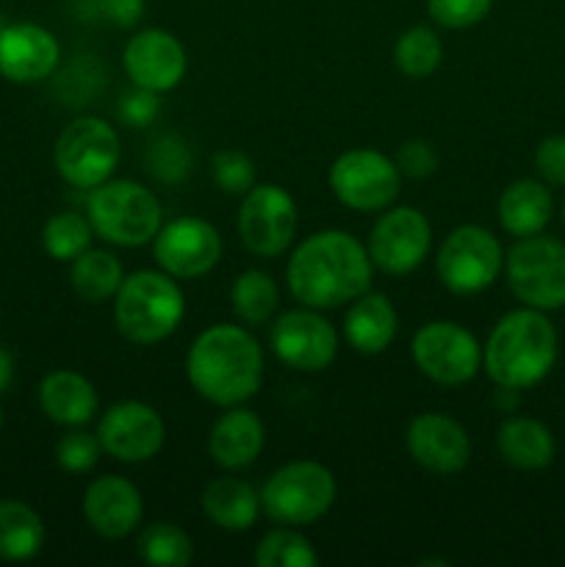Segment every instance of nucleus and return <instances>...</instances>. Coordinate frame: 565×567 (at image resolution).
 <instances>
[{"mask_svg":"<svg viewBox=\"0 0 565 567\" xmlns=\"http://www.w3.org/2000/svg\"><path fill=\"white\" fill-rule=\"evenodd\" d=\"M286 280L291 297L305 308H341L369 291V249L343 230L314 233L288 258Z\"/></svg>","mask_w":565,"mask_h":567,"instance_id":"f257e3e1","label":"nucleus"},{"mask_svg":"<svg viewBox=\"0 0 565 567\" xmlns=\"http://www.w3.org/2000/svg\"><path fill=\"white\" fill-rule=\"evenodd\" d=\"M186 377L210 404L236 408L253 399L264 382V352L253 332L236 324H214L194 338L186 354Z\"/></svg>","mask_w":565,"mask_h":567,"instance_id":"f03ea898","label":"nucleus"},{"mask_svg":"<svg viewBox=\"0 0 565 567\" xmlns=\"http://www.w3.org/2000/svg\"><path fill=\"white\" fill-rule=\"evenodd\" d=\"M557 360V332L543 310H510L491 330L482 352L487 377L499 388L526 391L552 371Z\"/></svg>","mask_w":565,"mask_h":567,"instance_id":"7ed1b4c3","label":"nucleus"},{"mask_svg":"<svg viewBox=\"0 0 565 567\" xmlns=\"http://www.w3.org/2000/svg\"><path fill=\"white\" fill-rule=\"evenodd\" d=\"M186 316V299L166 271H133L114 297V321L122 338L138 347L166 341Z\"/></svg>","mask_w":565,"mask_h":567,"instance_id":"20e7f679","label":"nucleus"},{"mask_svg":"<svg viewBox=\"0 0 565 567\" xmlns=\"http://www.w3.org/2000/svg\"><path fill=\"white\" fill-rule=\"evenodd\" d=\"M86 219L100 238L116 247H144L161 230L158 197L136 181H105L89 188Z\"/></svg>","mask_w":565,"mask_h":567,"instance_id":"39448f33","label":"nucleus"},{"mask_svg":"<svg viewBox=\"0 0 565 567\" xmlns=\"http://www.w3.org/2000/svg\"><path fill=\"white\" fill-rule=\"evenodd\" d=\"M336 476L314 460L282 465L266 480L260 491V507L280 526H308L330 513L336 502Z\"/></svg>","mask_w":565,"mask_h":567,"instance_id":"423d86ee","label":"nucleus"},{"mask_svg":"<svg viewBox=\"0 0 565 567\" xmlns=\"http://www.w3.org/2000/svg\"><path fill=\"white\" fill-rule=\"evenodd\" d=\"M53 158L70 186L89 192L114 175L120 164V136L100 116H78L55 138Z\"/></svg>","mask_w":565,"mask_h":567,"instance_id":"0eeeda50","label":"nucleus"},{"mask_svg":"<svg viewBox=\"0 0 565 567\" xmlns=\"http://www.w3.org/2000/svg\"><path fill=\"white\" fill-rule=\"evenodd\" d=\"M510 291L535 310L565 308V244L557 238H521L507 252Z\"/></svg>","mask_w":565,"mask_h":567,"instance_id":"6e6552de","label":"nucleus"},{"mask_svg":"<svg viewBox=\"0 0 565 567\" xmlns=\"http://www.w3.org/2000/svg\"><path fill=\"white\" fill-rule=\"evenodd\" d=\"M504 252L491 230L476 225L454 227L438 249L435 269L443 286L458 297H471L499 280Z\"/></svg>","mask_w":565,"mask_h":567,"instance_id":"1a4fd4ad","label":"nucleus"},{"mask_svg":"<svg viewBox=\"0 0 565 567\" xmlns=\"http://www.w3.org/2000/svg\"><path fill=\"white\" fill-rule=\"evenodd\" d=\"M330 188L347 208L371 214L391 208L402 188V172L397 161L380 150H347L332 164Z\"/></svg>","mask_w":565,"mask_h":567,"instance_id":"9d476101","label":"nucleus"},{"mask_svg":"<svg viewBox=\"0 0 565 567\" xmlns=\"http://www.w3.org/2000/svg\"><path fill=\"white\" fill-rule=\"evenodd\" d=\"M410 354L427 380L446 388L471 382L482 365L476 338L454 321H430L421 327L410 343Z\"/></svg>","mask_w":565,"mask_h":567,"instance_id":"9b49d317","label":"nucleus"},{"mask_svg":"<svg viewBox=\"0 0 565 567\" xmlns=\"http://www.w3.org/2000/svg\"><path fill=\"white\" fill-rule=\"evenodd\" d=\"M236 225L249 252L258 258H277L297 233V203L282 186L260 183L244 194Z\"/></svg>","mask_w":565,"mask_h":567,"instance_id":"f8f14e48","label":"nucleus"},{"mask_svg":"<svg viewBox=\"0 0 565 567\" xmlns=\"http://www.w3.org/2000/svg\"><path fill=\"white\" fill-rule=\"evenodd\" d=\"M432 247L430 219L419 208H386L369 233V258L380 271L393 277L410 275L424 264Z\"/></svg>","mask_w":565,"mask_h":567,"instance_id":"ddd939ff","label":"nucleus"},{"mask_svg":"<svg viewBox=\"0 0 565 567\" xmlns=\"http://www.w3.org/2000/svg\"><path fill=\"white\" fill-rule=\"evenodd\" d=\"M153 255L161 271L175 280L205 277L222 258V236L210 221L197 216H181L170 225H161L153 238Z\"/></svg>","mask_w":565,"mask_h":567,"instance_id":"4468645a","label":"nucleus"},{"mask_svg":"<svg viewBox=\"0 0 565 567\" xmlns=\"http://www.w3.org/2000/svg\"><path fill=\"white\" fill-rule=\"evenodd\" d=\"M271 349L288 369L316 374L325 371L338 354V332L314 308L288 310L271 324Z\"/></svg>","mask_w":565,"mask_h":567,"instance_id":"2eb2a0df","label":"nucleus"},{"mask_svg":"<svg viewBox=\"0 0 565 567\" xmlns=\"http://www.w3.org/2000/svg\"><path fill=\"white\" fill-rule=\"evenodd\" d=\"M100 446L120 463H147L161 452L166 437L158 410L144 402H116L97 424Z\"/></svg>","mask_w":565,"mask_h":567,"instance_id":"dca6fc26","label":"nucleus"},{"mask_svg":"<svg viewBox=\"0 0 565 567\" xmlns=\"http://www.w3.org/2000/svg\"><path fill=\"white\" fill-rule=\"evenodd\" d=\"M122 64L136 86L170 92L186 75V50L175 33L164 28H144L127 39Z\"/></svg>","mask_w":565,"mask_h":567,"instance_id":"f3484780","label":"nucleus"},{"mask_svg":"<svg viewBox=\"0 0 565 567\" xmlns=\"http://www.w3.org/2000/svg\"><path fill=\"white\" fill-rule=\"evenodd\" d=\"M404 443H408L410 457L432 474H458L471 460L469 432L460 426V421L443 413L415 415L410 421Z\"/></svg>","mask_w":565,"mask_h":567,"instance_id":"a211bd4d","label":"nucleus"},{"mask_svg":"<svg viewBox=\"0 0 565 567\" xmlns=\"http://www.w3.org/2000/svg\"><path fill=\"white\" fill-rule=\"evenodd\" d=\"M61 48L48 28L17 22L0 31V75L11 83H39L55 72Z\"/></svg>","mask_w":565,"mask_h":567,"instance_id":"6ab92c4d","label":"nucleus"},{"mask_svg":"<svg viewBox=\"0 0 565 567\" xmlns=\"http://www.w3.org/2000/svg\"><path fill=\"white\" fill-rule=\"evenodd\" d=\"M83 515H86L89 526L97 532L100 537L109 540H122L131 535L144 515L142 493L136 491L133 482L125 476H100L86 487L83 496Z\"/></svg>","mask_w":565,"mask_h":567,"instance_id":"aec40b11","label":"nucleus"},{"mask_svg":"<svg viewBox=\"0 0 565 567\" xmlns=\"http://www.w3.org/2000/svg\"><path fill=\"white\" fill-rule=\"evenodd\" d=\"M264 443V421L253 410L236 404V408H227V413L210 430L208 454L225 471H238L247 468V465H253L260 457Z\"/></svg>","mask_w":565,"mask_h":567,"instance_id":"412c9836","label":"nucleus"},{"mask_svg":"<svg viewBox=\"0 0 565 567\" xmlns=\"http://www.w3.org/2000/svg\"><path fill=\"white\" fill-rule=\"evenodd\" d=\"M39 408L53 424L83 426L97 415L100 399L86 377L59 369L39 382Z\"/></svg>","mask_w":565,"mask_h":567,"instance_id":"4be33fe9","label":"nucleus"},{"mask_svg":"<svg viewBox=\"0 0 565 567\" xmlns=\"http://www.w3.org/2000/svg\"><path fill=\"white\" fill-rule=\"evenodd\" d=\"M397 308L386 293L366 291L352 299L347 319H343V338L360 354H380L397 338Z\"/></svg>","mask_w":565,"mask_h":567,"instance_id":"5701e85b","label":"nucleus"},{"mask_svg":"<svg viewBox=\"0 0 565 567\" xmlns=\"http://www.w3.org/2000/svg\"><path fill=\"white\" fill-rule=\"evenodd\" d=\"M552 194L537 181H515L499 197V221L515 238L537 236L552 221Z\"/></svg>","mask_w":565,"mask_h":567,"instance_id":"b1692460","label":"nucleus"},{"mask_svg":"<svg viewBox=\"0 0 565 567\" xmlns=\"http://www.w3.org/2000/svg\"><path fill=\"white\" fill-rule=\"evenodd\" d=\"M203 513L219 529L247 532L258 520L260 496L244 480L222 476V480H214L203 491Z\"/></svg>","mask_w":565,"mask_h":567,"instance_id":"393cba45","label":"nucleus"},{"mask_svg":"<svg viewBox=\"0 0 565 567\" xmlns=\"http://www.w3.org/2000/svg\"><path fill=\"white\" fill-rule=\"evenodd\" d=\"M499 454L507 465L521 471H541L554 460V437L548 426L535 419H507L496 435Z\"/></svg>","mask_w":565,"mask_h":567,"instance_id":"a878e982","label":"nucleus"},{"mask_svg":"<svg viewBox=\"0 0 565 567\" xmlns=\"http://www.w3.org/2000/svg\"><path fill=\"white\" fill-rule=\"evenodd\" d=\"M44 546V524L33 507L17 498L0 502V559L25 563Z\"/></svg>","mask_w":565,"mask_h":567,"instance_id":"bb28decb","label":"nucleus"},{"mask_svg":"<svg viewBox=\"0 0 565 567\" xmlns=\"http://www.w3.org/2000/svg\"><path fill=\"white\" fill-rule=\"evenodd\" d=\"M70 277L78 297L94 305L116 297L125 280V269H122V260L109 249H86L72 260Z\"/></svg>","mask_w":565,"mask_h":567,"instance_id":"cd10ccee","label":"nucleus"},{"mask_svg":"<svg viewBox=\"0 0 565 567\" xmlns=\"http://www.w3.org/2000/svg\"><path fill=\"white\" fill-rule=\"evenodd\" d=\"M277 302H280V288L266 271L247 269L233 280L230 305L233 313L249 327H260L275 316Z\"/></svg>","mask_w":565,"mask_h":567,"instance_id":"c85d7f7f","label":"nucleus"},{"mask_svg":"<svg viewBox=\"0 0 565 567\" xmlns=\"http://www.w3.org/2000/svg\"><path fill=\"white\" fill-rule=\"evenodd\" d=\"M441 59L443 44L430 25L408 28L393 44V64L399 66L402 75L413 78V81L430 78L441 66Z\"/></svg>","mask_w":565,"mask_h":567,"instance_id":"c756f323","label":"nucleus"},{"mask_svg":"<svg viewBox=\"0 0 565 567\" xmlns=\"http://www.w3.org/2000/svg\"><path fill=\"white\" fill-rule=\"evenodd\" d=\"M253 559L258 567H316L319 565V554H316V548L310 546L308 537L294 532V526H280V529L260 537Z\"/></svg>","mask_w":565,"mask_h":567,"instance_id":"7c9ffc66","label":"nucleus"},{"mask_svg":"<svg viewBox=\"0 0 565 567\" xmlns=\"http://www.w3.org/2000/svg\"><path fill=\"white\" fill-rule=\"evenodd\" d=\"M138 557L147 565L158 567H183L192 563L194 543L181 526L175 524H153L138 535Z\"/></svg>","mask_w":565,"mask_h":567,"instance_id":"2f4dec72","label":"nucleus"},{"mask_svg":"<svg viewBox=\"0 0 565 567\" xmlns=\"http://www.w3.org/2000/svg\"><path fill=\"white\" fill-rule=\"evenodd\" d=\"M92 225H89L86 216L81 214H55L50 216L48 225L42 230V244L44 252L53 260H75L78 255L86 252L89 244H92Z\"/></svg>","mask_w":565,"mask_h":567,"instance_id":"473e14b6","label":"nucleus"},{"mask_svg":"<svg viewBox=\"0 0 565 567\" xmlns=\"http://www.w3.org/2000/svg\"><path fill=\"white\" fill-rule=\"evenodd\" d=\"M147 172L161 183H181L192 172V150L181 136L166 133L147 150Z\"/></svg>","mask_w":565,"mask_h":567,"instance_id":"72a5a7b5","label":"nucleus"},{"mask_svg":"<svg viewBox=\"0 0 565 567\" xmlns=\"http://www.w3.org/2000/svg\"><path fill=\"white\" fill-rule=\"evenodd\" d=\"M210 175L216 186L233 197H244L255 186V164L242 150H222L210 161Z\"/></svg>","mask_w":565,"mask_h":567,"instance_id":"f704fd0d","label":"nucleus"},{"mask_svg":"<svg viewBox=\"0 0 565 567\" xmlns=\"http://www.w3.org/2000/svg\"><path fill=\"white\" fill-rule=\"evenodd\" d=\"M100 452H103V446H100L97 435H89V432L72 426L55 446V460L70 474H86L97 465Z\"/></svg>","mask_w":565,"mask_h":567,"instance_id":"c9c22d12","label":"nucleus"},{"mask_svg":"<svg viewBox=\"0 0 565 567\" xmlns=\"http://www.w3.org/2000/svg\"><path fill=\"white\" fill-rule=\"evenodd\" d=\"M493 0H427V11L441 28H471L482 22L491 11Z\"/></svg>","mask_w":565,"mask_h":567,"instance_id":"e433bc0d","label":"nucleus"},{"mask_svg":"<svg viewBox=\"0 0 565 567\" xmlns=\"http://www.w3.org/2000/svg\"><path fill=\"white\" fill-rule=\"evenodd\" d=\"M397 166L402 175L415 177V181L430 177L432 172L438 169L435 147H432L430 142H424V138H410V142H404L402 147H399Z\"/></svg>","mask_w":565,"mask_h":567,"instance_id":"4c0bfd02","label":"nucleus"},{"mask_svg":"<svg viewBox=\"0 0 565 567\" xmlns=\"http://www.w3.org/2000/svg\"><path fill=\"white\" fill-rule=\"evenodd\" d=\"M158 92H150V89L136 86V92L125 94L120 105V116L131 127H144L158 116Z\"/></svg>","mask_w":565,"mask_h":567,"instance_id":"58836bf2","label":"nucleus"},{"mask_svg":"<svg viewBox=\"0 0 565 567\" xmlns=\"http://www.w3.org/2000/svg\"><path fill=\"white\" fill-rule=\"evenodd\" d=\"M537 172L554 186H565V136H548L537 144Z\"/></svg>","mask_w":565,"mask_h":567,"instance_id":"ea45409f","label":"nucleus"},{"mask_svg":"<svg viewBox=\"0 0 565 567\" xmlns=\"http://www.w3.org/2000/svg\"><path fill=\"white\" fill-rule=\"evenodd\" d=\"M100 14L120 28H131L142 20L144 0H100Z\"/></svg>","mask_w":565,"mask_h":567,"instance_id":"a19ab883","label":"nucleus"},{"mask_svg":"<svg viewBox=\"0 0 565 567\" xmlns=\"http://www.w3.org/2000/svg\"><path fill=\"white\" fill-rule=\"evenodd\" d=\"M11 380H14V358H11L9 349L0 347V393L9 391Z\"/></svg>","mask_w":565,"mask_h":567,"instance_id":"79ce46f5","label":"nucleus"},{"mask_svg":"<svg viewBox=\"0 0 565 567\" xmlns=\"http://www.w3.org/2000/svg\"><path fill=\"white\" fill-rule=\"evenodd\" d=\"M0 430H3V408H0Z\"/></svg>","mask_w":565,"mask_h":567,"instance_id":"37998d69","label":"nucleus"},{"mask_svg":"<svg viewBox=\"0 0 565 567\" xmlns=\"http://www.w3.org/2000/svg\"><path fill=\"white\" fill-rule=\"evenodd\" d=\"M563 219H565V208H563Z\"/></svg>","mask_w":565,"mask_h":567,"instance_id":"c03bdc74","label":"nucleus"}]
</instances>
